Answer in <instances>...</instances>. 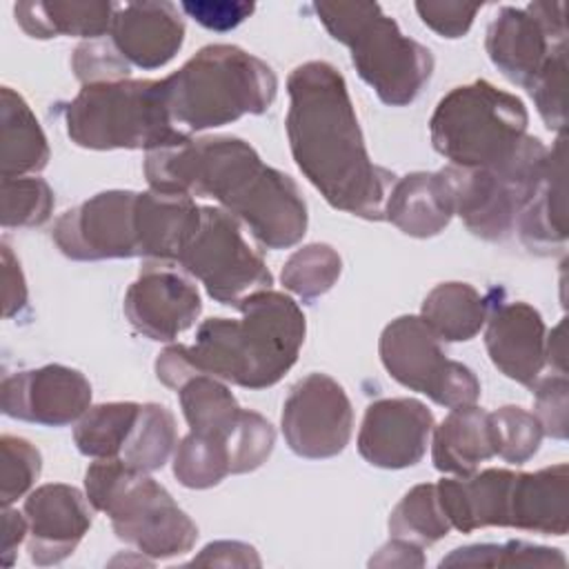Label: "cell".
Returning <instances> with one entry per match:
<instances>
[{
	"mask_svg": "<svg viewBox=\"0 0 569 569\" xmlns=\"http://www.w3.org/2000/svg\"><path fill=\"white\" fill-rule=\"evenodd\" d=\"M2 227H40L51 218L53 191L42 178H2Z\"/></svg>",
	"mask_w": 569,
	"mask_h": 569,
	"instance_id": "37",
	"label": "cell"
},
{
	"mask_svg": "<svg viewBox=\"0 0 569 569\" xmlns=\"http://www.w3.org/2000/svg\"><path fill=\"white\" fill-rule=\"evenodd\" d=\"M136 202V191H100L67 209L56 220L51 238L71 260L140 258Z\"/></svg>",
	"mask_w": 569,
	"mask_h": 569,
	"instance_id": "15",
	"label": "cell"
},
{
	"mask_svg": "<svg viewBox=\"0 0 569 569\" xmlns=\"http://www.w3.org/2000/svg\"><path fill=\"white\" fill-rule=\"evenodd\" d=\"M516 229L525 247L553 253L567 242V184H565V133L547 149L540 178L522 207Z\"/></svg>",
	"mask_w": 569,
	"mask_h": 569,
	"instance_id": "22",
	"label": "cell"
},
{
	"mask_svg": "<svg viewBox=\"0 0 569 569\" xmlns=\"http://www.w3.org/2000/svg\"><path fill=\"white\" fill-rule=\"evenodd\" d=\"M113 2H18L13 7L16 22L20 29L38 40L64 36H80L87 40L102 38L109 33L113 13Z\"/></svg>",
	"mask_w": 569,
	"mask_h": 569,
	"instance_id": "27",
	"label": "cell"
},
{
	"mask_svg": "<svg viewBox=\"0 0 569 569\" xmlns=\"http://www.w3.org/2000/svg\"><path fill=\"white\" fill-rule=\"evenodd\" d=\"M433 413L413 398H380L365 411L358 431L360 456L380 469L413 467L427 453Z\"/></svg>",
	"mask_w": 569,
	"mask_h": 569,
	"instance_id": "18",
	"label": "cell"
},
{
	"mask_svg": "<svg viewBox=\"0 0 569 569\" xmlns=\"http://www.w3.org/2000/svg\"><path fill=\"white\" fill-rule=\"evenodd\" d=\"M458 511L469 531L516 527L545 536L569 529V469L565 462L533 473L485 469L458 482Z\"/></svg>",
	"mask_w": 569,
	"mask_h": 569,
	"instance_id": "9",
	"label": "cell"
},
{
	"mask_svg": "<svg viewBox=\"0 0 569 569\" xmlns=\"http://www.w3.org/2000/svg\"><path fill=\"white\" fill-rule=\"evenodd\" d=\"M240 318H209L180 353L193 373L244 389H267L296 365L307 333L302 309L287 293L262 289L242 298Z\"/></svg>",
	"mask_w": 569,
	"mask_h": 569,
	"instance_id": "3",
	"label": "cell"
},
{
	"mask_svg": "<svg viewBox=\"0 0 569 569\" xmlns=\"http://www.w3.org/2000/svg\"><path fill=\"white\" fill-rule=\"evenodd\" d=\"M164 102L178 131L222 127L264 113L278 93L273 69L236 44H209L162 78Z\"/></svg>",
	"mask_w": 569,
	"mask_h": 569,
	"instance_id": "5",
	"label": "cell"
},
{
	"mask_svg": "<svg viewBox=\"0 0 569 569\" xmlns=\"http://www.w3.org/2000/svg\"><path fill=\"white\" fill-rule=\"evenodd\" d=\"M485 347L500 373L531 389L547 365V327L542 316L520 300L491 307Z\"/></svg>",
	"mask_w": 569,
	"mask_h": 569,
	"instance_id": "20",
	"label": "cell"
},
{
	"mask_svg": "<svg viewBox=\"0 0 569 569\" xmlns=\"http://www.w3.org/2000/svg\"><path fill=\"white\" fill-rule=\"evenodd\" d=\"M280 425L296 456L309 460L333 458L351 438V400L331 376L309 373L291 387L282 405Z\"/></svg>",
	"mask_w": 569,
	"mask_h": 569,
	"instance_id": "14",
	"label": "cell"
},
{
	"mask_svg": "<svg viewBox=\"0 0 569 569\" xmlns=\"http://www.w3.org/2000/svg\"><path fill=\"white\" fill-rule=\"evenodd\" d=\"M440 342L420 316H400L382 329L378 351L387 373L402 387L447 409L476 405L480 398L476 373L447 358Z\"/></svg>",
	"mask_w": 569,
	"mask_h": 569,
	"instance_id": "11",
	"label": "cell"
},
{
	"mask_svg": "<svg viewBox=\"0 0 569 569\" xmlns=\"http://www.w3.org/2000/svg\"><path fill=\"white\" fill-rule=\"evenodd\" d=\"M144 176L156 191L213 198L267 249H289L307 233V204L293 178L264 164L240 138H189L149 151Z\"/></svg>",
	"mask_w": 569,
	"mask_h": 569,
	"instance_id": "2",
	"label": "cell"
},
{
	"mask_svg": "<svg viewBox=\"0 0 569 569\" xmlns=\"http://www.w3.org/2000/svg\"><path fill=\"white\" fill-rule=\"evenodd\" d=\"M487 53L513 84L529 89L549 67L567 60L562 2H531L525 9L502 7L485 38Z\"/></svg>",
	"mask_w": 569,
	"mask_h": 569,
	"instance_id": "12",
	"label": "cell"
},
{
	"mask_svg": "<svg viewBox=\"0 0 569 569\" xmlns=\"http://www.w3.org/2000/svg\"><path fill=\"white\" fill-rule=\"evenodd\" d=\"M449 531L451 525L440 505L438 487L431 482L409 489L389 516L391 538H400L418 547L433 545Z\"/></svg>",
	"mask_w": 569,
	"mask_h": 569,
	"instance_id": "33",
	"label": "cell"
},
{
	"mask_svg": "<svg viewBox=\"0 0 569 569\" xmlns=\"http://www.w3.org/2000/svg\"><path fill=\"white\" fill-rule=\"evenodd\" d=\"M525 102L487 80L453 87L442 96L429 120L433 149L453 167L507 169L547 147L527 133Z\"/></svg>",
	"mask_w": 569,
	"mask_h": 569,
	"instance_id": "4",
	"label": "cell"
},
{
	"mask_svg": "<svg viewBox=\"0 0 569 569\" xmlns=\"http://www.w3.org/2000/svg\"><path fill=\"white\" fill-rule=\"evenodd\" d=\"M202 311L196 284L171 262L149 260L124 293V316L149 340L171 342Z\"/></svg>",
	"mask_w": 569,
	"mask_h": 569,
	"instance_id": "17",
	"label": "cell"
},
{
	"mask_svg": "<svg viewBox=\"0 0 569 569\" xmlns=\"http://www.w3.org/2000/svg\"><path fill=\"white\" fill-rule=\"evenodd\" d=\"M84 491L91 507L111 518L116 536L142 556L173 558L191 551L198 540L196 522L171 493L122 458L91 462L84 471Z\"/></svg>",
	"mask_w": 569,
	"mask_h": 569,
	"instance_id": "7",
	"label": "cell"
},
{
	"mask_svg": "<svg viewBox=\"0 0 569 569\" xmlns=\"http://www.w3.org/2000/svg\"><path fill=\"white\" fill-rule=\"evenodd\" d=\"M27 533H29L27 516L11 509V507H4V511H2V547H0V556H2L4 567L13 565L16 549L27 538Z\"/></svg>",
	"mask_w": 569,
	"mask_h": 569,
	"instance_id": "46",
	"label": "cell"
},
{
	"mask_svg": "<svg viewBox=\"0 0 569 569\" xmlns=\"http://www.w3.org/2000/svg\"><path fill=\"white\" fill-rule=\"evenodd\" d=\"M325 29L349 47L358 76L389 107L411 104L433 73V56L376 2H316Z\"/></svg>",
	"mask_w": 569,
	"mask_h": 569,
	"instance_id": "6",
	"label": "cell"
},
{
	"mask_svg": "<svg viewBox=\"0 0 569 569\" xmlns=\"http://www.w3.org/2000/svg\"><path fill=\"white\" fill-rule=\"evenodd\" d=\"M416 11L420 20L436 31L442 38H462L471 24L476 13L480 11V4H467V2H416Z\"/></svg>",
	"mask_w": 569,
	"mask_h": 569,
	"instance_id": "41",
	"label": "cell"
},
{
	"mask_svg": "<svg viewBox=\"0 0 569 569\" xmlns=\"http://www.w3.org/2000/svg\"><path fill=\"white\" fill-rule=\"evenodd\" d=\"M89 498L64 482L33 489L22 507L29 522L27 551L33 565L49 567L73 553L91 527Z\"/></svg>",
	"mask_w": 569,
	"mask_h": 569,
	"instance_id": "19",
	"label": "cell"
},
{
	"mask_svg": "<svg viewBox=\"0 0 569 569\" xmlns=\"http://www.w3.org/2000/svg\"><path fill=\"white\" fill-rule=\"evenodd\" d=\"M138 402H102L89 407L73 429V442L82 456L118 458L140 416Z\"/></svg>",
	"mask_w": 569,
	"mask_h": 569,
	"instance_id": "30",
	"label": "cell"
},
{
	"mask_svg": "<svg viewBox=\"0 0 569 569\" xmlns=\"http://www.w3.org/2000/svg\"><path fill=\"white\" fill-rule=\"evenodd\" d=\"M2 298H4V318H13L27 307V282L20 269L18 258L9 244H2Z\"/></svg>",
	"mask_w": 569,
	"mask_h": 569,
	"instance_id": "43",
	"label": "cell"
},
{
	"mask_svg": "<svg viewBox=\"0 0 569 569\" xmlns=\"http://www.w3.org/2000/svg\"><path fill=\"white\" fill-rule=\"evenodd\" d=\"M180 407L191 431L213 433L229 440L242 418V407L227 385L209 373H196L178 387Z\"/></svg>",
	"mask_w": 569,
	"mask_h": 569,
	"instance_id": "29",
	"label": "cell"
},
{
	"mask_svg": "<svg viewBox=\"0 0 569 569\" xmlns=\"http://www.w3.org/2000/svg\"><path fill=\"white\" fill-rule=\"evenodd\" d=\"M176 264L200 280L220 305L238 307L242 298L273 284L269 267L244 240L240 222L220 207H200V224Z\"/></svg>",
	"mask_w": 569,
	"mask_h": 569,
	"instance_id": "10",
	"label": "cell"
},
{
	"mask_svg": "<svg viewBox=\"0 0 569 569\" xmlns=\"http://www.w3.org/2000/svg\"><path fill=\"white\" fill-rule=\"evenodd\" d=\"M536 396V411L545 436L565 440L567 438V376L565 373H551L549 378H538V382L531 387Z\"/></svg>",
	"mask_w": 569,
	"mask_h": 569,
	"instance_id": "40",
	"label": "cell"
},
{
	"mask_svg": "<svg viewBox=\"0 0 569 569\" xmlns=\"http://www.w3.org/2000/svg\"><path fill=\"white\" fill-rule=\"evenodd\" d=\"M71 142L84 149H144L158 151L189 140L176 129L162 80H116L82 84L80 93L62 104Z\"/></svg>",
	"mask_w": 569,
	"mask_h": 569,
	"instance_id": "8",
	"label": "cell"
},
{
	"mask_svg": "<svg viewBox=\"0 0 569 569\" xmlns=\"http://www.w3.org/2000/svg\"><path fill=\"white\" fill-rule=\"evenodd\" d=\"M0 173L2 178H24L42 171L49 162L47 136L27 100L11 87L0 91Z\"/></svg>",
	"mask_w": 569,
	"mask_h": 569,
	"instance_id": "26",
	"label": "cell"
},
{
	"mask_svg": "<svg viewBox=\"0 0 569 569\" xmlns=\"http://www.w3.org/2000/svg\"><path fill=\"white\" fill-rule=\"evenodd\" d=\"M176 442L178 431L173 413L164 405L147 402L140 407V416L118 458L138 471L151 473L169 460L178 447Z\"/></svg>",
	"mask_w": 569,
	"mask_h": 569,
	"instance_id": "31",
	"label": "cell"
},
{
	"mask_svg": "<svg viewBox=\"0 0 569 569\" xmlns=\"http://www.w3.org/2000/svg\"><path fill=\"white\" fill-rule=\"evenodd\" d=\"M489 429L496 456L511 465L527 462L538 451L545 436L538 418L516 405L489 413Z\"/></svg>",
	"mask_w": 569,
	"mask_h": 569,
	"instance_id": "36",
	"label": "cell"
},
{
	"mask_svg": "<svg viewBox=\"0 0 569 569\" xmlns=\"http://www.w3.org/2000/svg\"><path fill=\"white\" fill-rule=\"evenodd\" d=\"M71 67L76 78L82 84H98V82H116L127 80L131 64L118 53L113 42L107 38H96L82 42L71 58Z\"/></svg>",
	"mask_w": 569,
	"mask_h": 569,
	"instance_id": "39",
	"label": "cell"
},
{
	"mask_svg": "<svg viewBox=\"0 0 569 569\" xmlns=\"http://www.w3.org/2000/svg\"><path fill=\"white\" fill-rule=\"evenodd\" d=\"M433 467L451 476H469L480 462L496 456L489 413L476 405L456 407L431 431Z\"/></svg>",
	"mask_w": 569,
	"mask_h": 569,
	"instance_id": "25",
	"label": "cell"
},
{
	"mask_svg": "<svg viewBox=\"0 0 569 569\" xmlns=\"http://www.w3.org/2000/svg\"><path fill=\"white\" fill-rule=\"evenodd\" d=\"M453 218L449 182L440 171H413L389 189L385 220L411 238L438 236Z\"/></svg>",
	"mask_w": 569,
	"mask_h": 569,
	"instance_id": "24",
	"label": "cell"
},
{
	"mask_svg": "<svg viewBox=\"0 0 569 569\" xmlns=\"http://www.w3.org/2000/svg\"><path fill=\"white\" fill-rule=\"evenodd\" d=\"M489 298L467 282H440L422 300L420 318L445 342L471 340L487 322Z\"/></svg>",
	"mask_w": 569,
	"mask_h": 569,
	"instance_id": "28",
	"label": "cell"
},
{
	"mask_svg": "<svg viewBox=\"0 0 569 569\" xmlns=\"http://www.w3.org/2000/svg\"><path fill=\"white\" fill-rule=\"evenodd\" d=\"M547 151L507 169H471L442 167L449 182L453 216H460L465 227L482 240H502L516 229V220L527 204Z\"/></svg>",
	"mask_w": 569,
	"mask_h": 569,
	"instance_id": "13",
	"label": "cell"
},
{
	"mask_svg": "<svg viewBox=\"0 0 569 569\" xmlns=\"http://www.w3.org/2000/svg\"><path fill=\"white\" fill-rule=\"evenodd\" d=\"M287 93V138L305 178L333 209L385 220L396 176L371 160L342 73L309 60L289 73Z\"/></svg>",
	"mask_w": 569,
	"mask_h": 569,
	"instance_id": "1",
	"label": "cell"
},
{
	"mask_svg": "<svg viewBox=\"0 0 569 569\" xmlns=\"http://www.w3.org/2000/svg\"><path fill=\"white\" fill-rule=\"evenodd\" d=\"M109 40L131 67L160 69L180 51L184 20L173 2H124L116 7Z\"/></svg>",
	"mask_w": 569,
	"mask_h": 569,
	"instance_id": "21",
	"label": "cell"
},
{
	"mask_svg": "<svg viewBox=\"0 0 569 569\" xmlns=\"http://www.w3.org/2000/svg\"><path fill=\"white\" fill-rule=\"evenodd\" d=\"M191 565H224V567H247L260 565V558L256 556V549L244 542H231V540H220L211 542L202 549L198 558L191 560Z\"/></svg>",
	"mask_w": 569,
	"mask_h": 569,
	"instance_id": "44",
	"label": "cell"
},
{
	"mask_svg": "<svg viewBox=\"0 0 569 569\" xmlns=\"http://www.w3.org/2000/svg\"><path fill=\"white\" fill-rule=\"evenodd\" d=\"M180 9L191 16L198 24L213 31H229L247 20L256 4L253 2H229V0H187L180 2Z\"/></svg>",
	"mask_w": 569,
	"mask_h": 569,
	"instance_id": "42",
	"label": "cell"
},
{
	"mask_svg": "<svg viewBox=\"0 0 569 569\" xmlns=\"http://www.w3.org/2000/svg\"><path fill=\"white\" fill-rule=\"evenodd\" d=\"M0 456H2V487L0 500L2 507H11L18 498H22L40 476L42 458L40 451L24 438L4 433L0 438Z\"/></svg>",
	"mask_w": 569,
	"mask_h": 569,
	"instance_id": "38",
	"label": "cell"
},
{
	"mask_svg": "<svg viewBox=\"0 0 569 569\" xmlns=\"http://www.w3.org/2000/svg\"><path fill=\"white\" fill-rule=\"evenodd\" d=\"M231 473L229 440L189 431L173 451V476L182 487L209 489Z\"/></svg>",
	"mask_w": 569,
	"mask_h": 569,
	"instance_id": "32",
	"label": "cell"
},
{
	"mask_svg": "<svg viewBox=\"0 0 569 569\" xmlns=\"http://www.w3.org/2000/svg\"><path fill=\"white\" fill-rule=\"evenodd\" d=\"M340 271L342 260L338 251L325 242H311L289 256L280 280L293 296L302 300H316L336 284Z\"/></svg>",
	"mask_w": 569,
	"mask_h": 569,
	"instance_id": "34",
	"label": "cell"
},
{
	"mask_svg": "<svg viewBox=\"0 0 569 569\" xmlns=\"http://www.w3.org/2000/svg\"><path fill=\"white\" fill-rule=\"evenodd\" d=\"M558 549L509 540L502 545H467L440 560V567H565Z\"/></svg>",
	"mask_w": 569,
	"mask_h": 569,
	"instance_id": "35",
	"label": "cell"
},
{
	"mask_svg": "<svg viewBox=\"0 0 569 569\" xmlns=\"http://www.w3.org/2000/svg\"><path fill=\"white\" fill-rule=\"evenodd\" d=\"M2 413L44 427H64L84 416L91 405L89 380L71 367L44 365L16 371L0 387Z\"/></svg>",
	"mask_w": 569,
	"mask_h": 569,
	"instance_id": "16",
	"label": "cell"
},
{
	"mask_svg": "<svg viewBox=\"0 0 569 569\" xmlns=\"http://www.w3.org/2000/svg\"><path fill=\"white\" fill-rule=\"evenodd\" d=\"M140 258L178 262V256L200 224V207L191 196L149 189L136 202Z\"/></svg>",
	"mask_w": 569,
	"mask_h": 569,
	"instance_id": "23",
	"label": "cell"
},
{
	"mask_svg": "<svg viewBox=\"0 0 569 569\" xmlns=\"http://www.w3.org/2000/svg\"><path fill=\"white\" fill-rule=\"evenodd\" d=\"M371 567H422L425 558L418 545H411L400 538H391L385 547H380L378 556L369 560Z\"/></svg>",
	"mask_w": 569,
	"mask_h": 569,
	"instance_id": "45",
	"label": "cell"
}]
</instances>
